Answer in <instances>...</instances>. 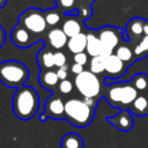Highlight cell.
I'll return each mask as SVG.
<instances>
[{
    "label": "cell",
    "instance_id": "3",
    "mask_svg": "<svg viewBox=\"0 0 148 148\" xmlns=\"http://www.w3.org/2000/svg\"><path fill=\"white\" fill-rule=\"evenodd\" d=\"M95 113V108L90 106L84 99L69 98L65 102V118L76 127L88 126Z\"/></svg>",
    "mask_w": 148,
    "mask_h": 148
},
{
    "label": "cell",
    "instance_id": "24",
    "mask_svg": "<svg viewBox=\"0 0 148 148\" xmlns=\"http://www.w3.org/2000/svg\"><path fill=\"white\" fill-rule=\"evenodd\" d=\"M89 71L94 74H102L105 72V58L102 56L92 57L89 60Z\"/></svg>",
    "mask_w": 148,
    "mask_h": 148
},
{
    "label": "cell",
    "instance_id": "29",
    "mask_svg": "<svg viewBox=\"0 0 148 148\" xmlns=\"http://www.w3.org/2000/svg\"><path fill=\"white\" fill-rule=\"evenodd\" d=\"M73 61L75 64H79V65H87L88 64V53L87 52H80V53H76L73 56Z\"/></svg>",
    "mask_w": 148,
    "mask_h": 148
},
{
    "label": "cell",
    "instance_id": "23",
    "mask_svg": "<svg viewBox=\"0 0 148 148\" xmlns=\"http://www.w3.org/2000/svg\"><path fill=\"white\" fill-rule=\"evenodd\" d=\"M131 82H132V84L134 86V88L139 92H146V91H148V75L147 74L138 73V74H135L132 77Z\"/></svg>",
    "mask_w": 148,
    "mask_h": 148
},
{
    "label": "cell",
    "instance_id": "30",
    "mask_svg": "<svg viewBox=\"0 0 148 148\" xmlns=\"http://www.w3.org/2000/svg\"><path fill=\"white\" fill-rule=\"evenodd\" d=\"M57 75H58V77H59V80H60V81L66 80V79H67V76H68L67 66H62V67L58 68V69H57Z\"/></svg>",
    "mask_w": 148,
    "mask_h": 148
},
{
    "label": "cell",
    "instance_id": "31",
    "mask_svg": "<svg viewBox=\"0 0 148 148\" xmlns=\"http://www.w3.org/2000/svg\"><path fill=\"white\" fill-rule=\"evenodd\" d=\"M83 71H84L83 66H82V65H79V64H75V62H74V64L72 65V67H71V72H72L73 74H75V75L81 74Z\"/></svg>",
    "mask_w": 148,
    "mask_h": 148
},
{
    "label": "cell",
    "instance_id": "18",
    "mask_svg": "<svg viewBox=\"0 0 148 148\" xmlns=\"http://www.w3.org/2000/svg\"><path fill=\"white\" fill-rule=\"evenodd\" d=\"M133 114L142 117L148 114V97L145 95H139L135 101L132 103V105L128 109Z\"/></svg>",
    "mask_w": 148,
    "mask_h": 148
},
{
    "label": "cell",
    "instance_id": "28",
    "mask_svg": "<svg viewBox=\"0 0 148 148\" xmlns=\"http://www.w3.org/2000/svg\"><path fill=\"white\" fill-rule=\"evenodd\" d=\"M66 61H67V58L65 53H62L61 51H57L54 53V66L60 68L62 66H66Z\"/></svg>",
    "mask_w": 148,
    "mask_h": 148
},
{
    "label": "cell",
    "instance_id": "7",
    "mask_svg": "<svg viewBox=\"0 0 148 148\" xmlns=\"http://www.w3.org/2000/svg\"><path fill=\"white\" fill-rule=\"evenodd\" d=\"M97 36L103 45V53L102 57L106 58L114 53L116 49L121 44L123 37H121V29L105 25L97 30Z\"/></svg>",
    "mask_w": 148,
    "mask_h": 148
},
{
    "label": "cell",
    "instance_id": "13",
    "mask_svg": "<svg viewBox=\"0 0 148 148\" xmlns=\"http://www.w3.org/2000/svg\"><path fill=\"white\" fill-rule=\"evenodd\" d=\"M46 37H47V43L54 50H60V49L67 46L68 37L65 35V32L60 28H52L47 32Z\"/></svg>",
    "mask_w": 148,
    "mask_h": 148
},
{
    "label": "cell",
    "instance_id": "14",
    "mask_svg": "<svg viewBox=\"0 0 148 148\" xmlns=\"http://www.w3.org/2000/svg\"><path fill=\"white\" fill-rule=\"evenodd\" d=\"M86 52L91 58L92 57L102 56V53H103V45H102L97 34H95V32L87 34V49H86Z\"/></svg>",
    "mask_w": 148,
    "mask_h": 148
},
{
    "label": "cell",
    "instance_id": "1",
    "mask_svg": "<svg viewBox=\"0 0 148 148\" xmlns=\"http://www.w3.org/2000/svg\"><path fill=\"white\" fill-rule=\"evenodd\" d=\"M39 105V97L37 91L30 86H22L15 90L13 96L14 114L21 120L31 119Z\"/></svg>",
    "mask_w": 148,
    "mask_h": 148
},
{
    "label": "cell",
    "instance_id": "26",
    "mask_svg": "<svg viewBox=\"0 0 148 148\" xmlns=\"http://www.w3.org/2000/svg\"><path fill=\"white\" fill-rule=\"evenodd\" d=\"M58 89H59V91H60L62 95H68V94H71L72 90H73V83H72V81H69V80H67V79H66V80H62V81L59 82Z\"/></svg>",
    "mask_w": 148,
    "mask_h": 148
},
{
    "label": "cell",
    "instance_id": "4",
    "mask_svg": "<svg viewBox=\"0 0 148 148\" xmlns=\"http://www.w3.org/2000/svg\"><path fill=\"white\" fill-rule=\"evenodd\" d=\"M29 79L28 67L16 60H5L0 62V82L8 88H20Z\"/></svg>",
    "mask_w": 148,
    "mask_h": 148
},
{
    "label": "cell",
    "instance_id": "32",
    "mask_svg": "<svg viewBox=\"0 0 148 148\" xmlns=\"http://www.w3.org/2000/svg\"><path fill=\"white\" fill-rule=\"evenodd\" d=\"M80 15L83 20H86L91 15V9L89 7H81L80 8Z\"/></svg>",
    "mask_w": 148,
    "mask_h": 148
},
{
    "label": "cell",
    "instance_id": "10",
    "mask_svg": "<svg viewBox=\"0 0 148 148\" xmlns=\"http://www.w3.org/2000/svg\"><path fill=\"white\" fill-rule=\"evenodd\" d=\"M106 120L113 125L116 128H118L121 132H128L132 130L133 125H134V120H133V116L132 112L126 109V110H120L119 113H117L113 117H108Z\"/></svg>",
    "mask_w": 148,
    "mask_h": 148
},
{
    "label": "cell",
    "instance_id": "33",
    "mask_svg": "<svg viewBox=\"0 0 148 148\" xmlns=\"http://www.w3.org/2000/svg\"><path fill=\"white\" fill-rule=\"evenodd\" d=\"M5 40H6V36H5V31H3V29L0 27V47L3 45V43H5Z\"/></svg>",
    "mask_w": 148,
    "mask_h": 148
},
{
    "label": "cell",
    "instance_id": "9",
    "mask_svg": "<svg viewBox=\"0 0 148 148\" xmlns=\"http://www.w3.org/2000/svg\"><path fill=\"white\" fill-rule=\"evenodd\" d=\"M127 65L123 60H120L114 53L105 58V73L108 77L118 79L121 77L126 72Z\"/></svg>",
    "mask_w": 148,
    "mask_h": 148
},
{
    "label": "cell",
    "instance_id": "34",
    "mask_svg": "<svg viewBox=\"0 0 148 148\" xmlns=\"http://www.w3.org/2000/svg\"><path fill=\"white\" fill-rule=\"evenodd\" d=\"M143 35H147L148 36V20H146L145 25H143Z\"/></svg>",
    "mask_w": 148,
    "mask_h": 148
},
{
    "label": "cell",
    "instance_id": "22",
    "mask_svg": "<svg viewBox=\"0 0 148 148\" xmlns=\"http://www.w3.org/2000/svg\"><path fill=\"white\" fill-rule=\"evenodd\" d=\"M133 53H134L135 60L146 58L148 56V36L147 35H143V37L133 46Z\"/></svg>",
    "mask_w": 148,
    "mask_h": 148
},
{
    "label": "cell",
    "instance_id": "19",
    "mask_svg": "<svg viewBox=\"0 0 148 148\" xmlns=\"http://www.w3.org/2000/svg\"><path fill=\"white\" fill-rule=\"evenodd\" d=\"M60 146L61 148H83L84 142H83V139L77 133L71 132L62 136Z\"/></svg>",
    "mask_w": 148,
    "mask_h": 148
},
{
    "label": "cell",
    "instance_id": "6",
    "mask_svg": "<svg viewBox=\"0 0 148 148\" xmlns=\"http://www.w3.org/2000/svg\"><path fill=\"white\" fill-rule=\"evenodd\" d=\"M18 22L29 32H32L36 35H40V34L45 32L46 28H47L44 12L36 9V8H29L27 10H24L20 15Z\"/></svg>",
    "mask_w": 148,
    "mask_h": 148
},
{
    "label": "cell",
    "instance_id": "35",
    "mask_svg": "<svg viewBox=\"0 0 148 148\" xmlns=\"http://www.w3.org/2000/svg\"><path fill=\"white\" fill-rule=\"evenodd\" d=\"M6 2H7V0H0V8L3 7L6 5Z\"/></svg>",
    "mask_w": 148,
    "mask_h": 148
},
{
    "label": "cell",
    "instance_id": "16",
    "mask_svg": "<svg viewBox=\"0 0 148 148\" xmlns=\"http://www.w3.org/2000/svg\"><path fill=\"white\" fill-rule=\"evenodd\" d=\"M59 77L57 72L52 69H43L39 74V83L45 89H53L54 87L59 86Z\"/></svg>",
    "mask_w": 148,
    "mask_h": 148
},
{
    "label": "cell",
    "instance_id": "5",
    "mask_svg": "<svg viewBox=\"0 0 148 148\" xmlns=\"http://www.w3.org/2000/svg\"><path fill=\"white\" fill-rule=\"evenodd\" d=\"M74 84L77 91L84 98L96 99L102 91V83L98 76L90 71H83L81 74L76 75L74 79Z\"/></svg>",
    "mask_w": 148,
    "mask_h": 148
},
{
    "label": "cell",
    "instance_id": "8",
    "mask_svg": "<svg viewBox=\"0 0 148 148\" xmlns=\"http://www.w3.org/2000/svg\"><path fill=\"white\" fill-rule=\"evenodd\" d=\"M43 118L40 120H44L45 117L47 118H53V119H61L65 118V102L62 101L61 97L53 95L51 96L44 105V113Z\"/></svg>",
    "mask_w": 148,
    "mask_h": 148
},
{
    "label": "cell",
    "instance_id": "27",
    "mask_svg": "<svg viewBox=\"0 0 148 148\" xmlns=\"http://www.w3.org/2000/svg\"><path fill=\"white\" fill-rule=\"evenodd\" d=\"M56 2L58 5V8L62 9L65 12L72 10L75 5V0H56Z\"/></svg>",
    "mask_w": 148,
    "mask_h": 148
},
{
    "label": "cell",
    "instance_id": "2",
    "mask_svg": "<svg viewBox=\"0 0 148 148\" xmlns=\"http://www.w3.org/2000/svg\"><path fill=\"white\" fill-rule=\"evenodd\" d=\"M138 96L139 91L134 88L131 81H123L109 84L104 92V97L108 103L113 108H119L121 110L130 109V106Z\"/></svg>",
    "mask_w": 148,
    "mask_h": 148
},
{
    "label": "cell",
    "instance_id": "21",
    "mask_svg": "<svg viewBox=\"0 0 148 148\" xmlns=\"http://www.w3.org/2000/svg\"><path fill=\"white\" fill-rule=\"evenodd\" d=\"M114 54L123 60L126 64H132L134 61V53H133V47H131L128 44L121 43L114 51Z\"/></svg>",
    "mask_w": 148,
    "mask_h": 148
},
{
    "label": "cell",
    "instance_id": "12",
    "mask_svg": "<svg viewBox=\"0 0 148 148\" xmlns=\"http://www.w3.org/2000/svg\"><path fill=\"white\" fill-rule=\"evenodd\" d=\"M10 38H12V42L14 43V45H16L17 47H21V49H25L32 44L30 32L20 23L13 28Z\"/></svg>",
    "mask_w": 148,
    "mask_h": 148
},
{
    "label": "cell",
    "instance_id": "15",
    "mask_svg": "<svg viewBox=\"0 0 148 148\" xmlns=\"http://www.w3.org/2000/svg\"><path fill=\"white\" fill-rule=\"evenodd\" d=\"M67 49L73 54L84 52L87 49V34L81 32V34H79L72 38H68Z\"/></svg>",
    "mask_w": 148,
    "mask_h": 148
},
{
    "label": "cell",
    "instance_id": "25",
    "mask_svg": "<svg viewBox=\"0 0 148 148\" xmlns=\"http://www.w3.org/2000/svg\"><path fill=\"white\" fill-rule=\"evenodd\" d=\"M44 14H45V20H46L47 27H54L61 20V15L58 9L51 8V9H47L46 12H44Z\"/></svg>",
    "mask_w": 148,
    "mask_h": 148
},
{
    "label": "cell",
    "instance_id": "17",
    "mask_svg": "<svg viewBox=\"0 0 148 148\" xmlns=\"http://www.w3.org/2000/svg\"><path fill=\"white\" fill-rule=\"evenodd\" d=\"M62 31L65 32V35L68 38H72L79 34L82 32V27L81 23L77 18L75 17H68L62 22V27H61Z\"/></svg>",
    "mask_w": 148,
    "mask_h": 148
},
{
    "label": "cell",
    "instance_id": "11",
    "mask_svg": "<svg viewBox=\"0 0 148 148\" xmlns=\"http://www.w3.org/2000/svg\"><path fill=\"white\" fill-rule=\"evenodd\" d=\"M145 22H146V20H143L141 17H133L127 22L125 31H126V35H127L130 44L134 43V45H135L143 37Z\"/></svg>",
    "mask_w": 148,
    "mask_h": 148
},
{
    "label": "cell",
    "instance_id": "20",
    "mask_svg": "<svg viewBox=\"0 0 148 148\" xmlns=\"http://www.w3.org/2000/svg\"><path fill=\"white\" fill-rule=\"evenodd\" d=\"M37 61L43 69H50L54 66V53L47 49H43L37 54Z\"/></svg>",
    "mask_w": 148,
    "mask_h": 148
}]
</instances>
